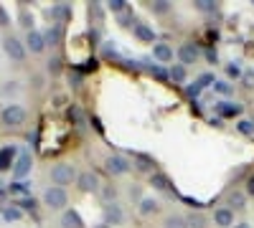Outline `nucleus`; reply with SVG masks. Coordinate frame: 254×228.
Here are the masks:
<instances>
[{
	"instance_id": "32",
	"label": "nucleus",
	"mask_w": 254,
	"mask_h": 228,
	"mask_svg": "<svg viewBox=\"0 0 254 228\" xmlns=\"http://www.w3.org/2000/svg\"><path fill=\"white\" fill-rule=\"evenodd\" d=\"M49 44H59V38H61V33H59V28H54V31H49Z\"/></svg>"
},
{
	"instance_id": "33",
	"label": "nucleus",
	"mask_w": 254,
	"mask_h": 228,
	"mask_svg": "<svg viewBox=\"0 0 254 228\" xmlns=\"http://www.w3.org/2000/svg\"><path fill=\"white\" fill-rule=\"evenodd\" d=\"M247 195H252V198H254V175H252V178H247Z\"/></svg>"
},
{
	"instance_id": "20",
	"label": "nucleus",
	"mask_w": 254,
	"mask_h": 228,
	"mask_svg": "<svg viewBox=\"0 0 254 228\" xmlns=\"http://www.w3.org/2000/svg\"><path fill=\"white\" fill-rule=\"evenodd\" d=\"M150 10L158 13V15H165L171 10V3H168V0H155V3H150Z\"/></svg>"
},
{
	"instance_id": "27",
	"label": "nucleus",
	"mask_w": 254,
	"mask_h": 228,
	"mask_svg": "<svg viewBox=\"0 0 254 228\" xmlns=\"http://www.w3.org/2000/svg\"><path fill=\"white\" fill-rule=\"evenodd\" d=\"M203 223H206V221H203V216H190V218L186 221V226H188V228H203Z\"/></svg>"
},
{
	"instance_id": "25",
	"label": "nucleus",
	"mask_w": 254,
	"mask_h": 228,
	"mask_svg": "<svg viewBox=\"0 0 254 228\" xmlns=\"http://www.w3.org/2000/svg\"><path fill=\"white\" fill-rule=\"evenodd\" d=\"M107 8H110L112 13H122V10H127L125 0H110V3H107Z\"/></svg>"
},
{
	"instance_id": "9",
	"label": "nucleus",
	"mask_w": 254,
	"mask_h": 228,
	"mask_svg": "<svg viewBox=\"0 0 254 228\" xmlns=\"http://www.w3.org/2000/svg\"><path fill=\"white\" fill-rule=\"evenodd\" d=\"M214 223L219 228H234V211L231 208H219L214 211Z\"/></svg>"
},
{
	"instance_id": "37",
	"label": "nucleus",
	"mask_w": 254,
	"mask_h": 228,
	"mask_svg": "<svg viewBox=\"0 0 254 228\" xmlns=\"http://www.w3.org/2000/svg\"><path fill=\"white\" fill-rule=\"evenodd\" d=\"M234 228H249V223H234Z\"/></svg>"
},
{
	"instance_id": "35",
	"label": "nucleus",
	"mask_w": 254,
	"mask_h": 228,
	"mask_svg": "<svg viewBox=\"0 0 254 228\" xmlns=\"http://www.w3.org/2000/svg\"><path fill=\"white\" fill-rule=\"evenodd\" d=\"M226 71H229V76H239V66H229Z\"/></svg>"
},
{
	"instance_id": "8",
	"label": "nucleus",
	"mask_w": 254,
	"mask_h": 228,
	"mask_svg": "<svg viewBox=\"0 0 254 228\" xmlns=\"http://www.w3.org/2000/svg\"><path fill=\"white\" fill-rule=\"evenodd\" d=\"M178 58H181V66H188V64H196L198 58V48L193 44H183L178 48Z\"/></svg>"
},
{
	"instance_id": "29",
	"label": "nucleus",
	"mask_w": 254,
	"mask_h": 228,
	"mask_svg": "<svg viewBox=\"0 0 254 228\" xmlns=\"http://www.w3.org/2000/svg\"><path fill=\"white\" fill-rule=\"evenodd\" d=\"M214 89H216L219 94H229V91H231V84H226V81H216Z\"/></svg>"
},
{
	"instance_id": "16",
	"label": "nucleus",
	"mask_w": 254,
	"mask_h": 228,
	"mask_svg": "<svg viewBox=\"0 0 254 228\" xmlns=\"http://www.w3.org/2000/svg\"><path fill=\"white\" fill-rule=\"evenodd\" d=\"M13 157H15V150H13V147H3V150H0V173L8 170L10 165H15Z\"/></svg>"
},
{
	"instance_id": "31",
	"label": "nucleus",
	"mask_w": 254,
	"mask_h": 228,
	"mask_svg": "<svg viewBox=\"0 0 254 228\" xmlns=\"http://www.w3.org/2000/svg\"><path fill=\"white\" fill-rule=\"evenodd\" d=\"M239 132L252 135V132H254V124H252V122H239Z\"/></svg>"
},
{
	"instance_id": "30",
	"label": "nucleus",
	"mask_w": 254,
	"mask_h": 228,
	"mask_svg": "<svg viewBox=\"0 0 254 228\" xmlns=\"http://www.w3.org/2000/svg\"><path fill=\"white\" fill-rule=\"evenodd\" d=\"M196 5H198V10H206V13H208V10H214V8H216L214 3H211V0H198V3H196Z\"/></svg>"
},
{
	"instance_id": "2",
	"label": "nucleus",
	"mask_w": 254,
	"mask_h": 228,
	"mask_svg": "<svg viewBox=\"0 0 254 228\" xmlns=\"http://www.w3.org/2000/svg\"><path fill=\"white\" fill-rule=\"evenodd\" d=\"M51 180L59 185H69L71 180H76V170H74V165H69V162H59V165H54L51 168Z\"/></svg>"
},
{
	"instance_id": "4",
	"label": "nucleus",
	"mask_w": 254,
	"mask_h": 228,
	"mask_svg": "<svg viewBox=\"0 0 254 228\" xmlns=\"http://www.w3.org/2000/svg\"><path fill=\"white\" fill-rule=\"evenodd\" d=\"M130 160H127L125 155H110L107 160H104V170H107L110 175H125L130 173Z\"/></svg>"
},
{
	"instance_id": "17",
	"label": "nucleus",
	"mask_w": 254,
	"mask_h": 228,
	"mask_svg": "<svg viewBox=\"0 0 254 228\" xmlns=\"http://www.w3.org/2000/svg\"><path fill=\"white\" fill-rule=\"evenodd\" d=\"M153 157L150 155H135V168L142 170V173H153Z\"/></svg>"
},
{
	"instance_id": "28",
	"label": "nucleus",
	"mask_w": 254,
	"mask_h": 228,
	"mask_svg": "<svg viewBox=\"0 0 254 228\" xmlns=\"http://www.w3.org/2000/svg\"><path fill=\"white\" fill-rule=\"evenodd\" d=\"M171 76H173L176 81H183V79H186V69H183V66H173V69H171Z\"/></svg>"
},
{
	"instance_id": "14",
	"label": "nucleus",
	"mask_w": 254,
	"mask_h": 228,
	"mask_svg": "<svg viewBox=\"0 0 254 228\" xmlns=\"http://www.w3.org/2000/svg\"><path fill=\"white\" fill-rule=\"evenodd\" d=\"M135 36H137L140 41H145V44H153V46H155V33H153V28H150V26H145V23H135Z\"/></svg>"
},
{
	"instance_id": "11",
	"label": "nucleus",
	"mask_w": 254,
	"mask_h": 228,
	"mask_svg": "<svg viewBox=\"0 0 254 228\" xmlns=\"http://www.w3.org/2000/svg\"><path fill=\"white\" fill-rule=\"evenodd\" d=\"M26 46L31 48V53H41L46 48V38L41 36L38 31H28V38H26Z\"/></svg>"
},
{
	"instance_id": "5",
	"label": "nucleus",
	"mask_w": 254,
	"mask_h": 228,
	"mask_svg": "<svg viewBox=\"0 0 254 228\" xmlns=\"http://www.w3.org/2000/svg\"><path fill=\"white\" fill-rule=\"evenodd\" d=\"M3 48H5V53L10 56V61H23V58H26V46L20 44L18 38H13V36H8V38L3 41Z\"/></svg>"
},
{
	"instance_id": "24",
	"label": "nucleus",
	"mask_w": 254,
	"mask_h": 228,
	"mask_svg": "<svg viewBox=\"0 0 254 228\" xmlns=\"http://www.w3.org/2000/svg\"><path fill=\"white\" fill-rule=\"evenodd\" d=\"M102 195H104V200H107V203H115L117 188H115V185H107V188H102Z\"/></svg>"
},
{
	"instance_id": "34",
	"label": "nucleus",
	"mask_w": 254,
	"mask_h": 228,
	"mask_svg": "<svg viewBox=\"0 0 254 228\" xmlns=\"http://www.w3.org/2000/svg\"><path fill=\"white\" fill-rule=\"evenodd\" d=\"M59 64H61V61H59V58H51V61H49V69H51V71H54V74H56V71H59V69H61V66H59Z\"/></svg>"
},
{
	"instance_id": "3",
	"label": "nucleus",
	"mask_w": 254,
	"mask_h": 228,
	"mask_svg": "<svg viewBox=\"0 0 254 228\" xmlns=\"http://www.w3.org/2000/svg\"><path fill=\"white\" fill-rule=\"evenodd\" d=\"M0 119H3L5 127H20L26 122V109L20 104H8L3 112H0Z\"/></svg>"
},
{
	"instance_id": "7",
	"label": "nucleus",
	"mask_w": 254,
	"mask_h": 228,
	"mask_svg": "<svg viewBox=\"0 0 254 228\" xmlns=\"http://www.w3.org/2000/svg\"><path fill=\"white\" fill-rule=\"evenodd\" d=\"M31 155L28 152H20L18 155V160H15V165H13V175L15 178H26L28 173H31Z\"/></svg>"
},
{
	"instance_id": "19",
	"label": "nucleus",
	"mask_w": 254,
	"mask_h": 228,
	"mask_svg": "<svg viewBox=\"0 0 254 228\" xmlns=\"http://www.w3.org/2000/svg\"><path fill=\"white\" fill-rule=\"evenodd\" d=\"M163 228H188V226H186V218L181 216H168L163 221Z\"/></svg>"
},
{
	"instance_id": "1",
	"label": "nucleus",
	"mask_w": 254,
	"mask_h": 228,
	"mask_svg": "<svg viewBox=\"0 0 254 228\" xmlns=\"http://www.w3.org/2000/svg\"><path fill=\"white\" fill-rule=\"evenodd\" d=\"M44 203L51 211H64V205L69 203V195H66L64 188H59V185H51V188H46V193H44Z\"/></svg>"
},
{
	"instance_id": "23",
	"label": "nucleus",
	"mask_w": 254,
	"mask_h": 228,
	"mask_svg": "<svg viewBox=\"0 0 254 228\" xmlns=\"http://www.w3.org/2000/svg\"><path fill=\"white\" fill-rule=\"evenodd\" d=\"M229 203L234 205V208H231V211H242V208H244V195H242V193H231Z\"/></svg>"
},
{
	"instance_id": "10",
	"label": "nucleus",
	"mask_w": 254,
	"mask_h": 228,
	"mask_svg": "<svg viewBox=\"0 0 254 228\" xmlns=\"http://www.w3.org/2000/svg\"><path fill=\"white\" fill-rule=\"evenodd\" d=\"M104 218H107V223H112V226H120L125 221V213H122V208L117 203H107L104 205Z\"/></svg>"
},
{
	"instance_id": "36",
	"label": "nucleus",
	"mask_w": 254,
	"mask_h": 228,
	"mask_svg": "<svg viewBox=\"0 0 254 228\" xmlns=\"http://www.w3.org/2000/svg\"><path fill=\"white\" fill-rule=\"evenodd\" d=\"M0 26H8V18H5V13H3V8H0Z\"/></svg>"
},
{
	"instance_id": "21",
	"label": "nucleus",
	"mask_w": 254,
	"mask_h": 228,
	"mask_svg": "<svg viewBox=\"0 0 254 228\" xmlns=\"http://www.w3.org/2000/svg\"><path fill=\"white\" fill-rule=\"evenodd\" d=\"M219 114H224V117H234V114H239V104H229V101H221Z\"/></svg>"
},
{
	"instance_id": "15",
	"label": "nucleus",
	"mask_w": 254,
	"mask_h": 228,
	"mask_svg": "<svg viewBox=\"0 0 254 228\" xmlns=\"http://www.w3.org/2000/svg\"><path fill=\"white\" fill-rule=\"evenodd\" d=\"M158 211H160V205H158L155 198H142V200H140V213H142V216H153V213H158Z\"/></svg>"
},
{
	"instance_id": "13",
	"label": "nucleus",
	"mask_w": 254,
	"mask_h": 228,
	"mask_svg": "<svg viewBox=\"0 0 254 228\" xmlns=\"http://www.w3.org/2000/svg\"><path fill=\"white\" fill-rule=\"evenodd\" d=\"M153 56L160 61V64H171V61H173V48L168 44H155L153 46Z\"/></svg>"
},
{
	"instance_id": "12",
	"label": "nucleus",
	"mask_w": 254,
	"mask_h": 228,
	"mask_svg": "<svg viewBox=\"0 0 254 228\" xmlns=\"http://www.w3.org/2000/svg\"><path fill=\"white\" fill-rule=\"evenodd\" d=\"M61 228H84V221H81V216L76 211H64Z\"/></svg>"
},
{
	"instance_id": "18",
	"label": "nucleus",
	"mask_w": 254,
	"mask_h": 228,
	"mask_svg": "<svg viewBox=\"0 0 254 228\" xmlns=\"http://www.w3.org/2000/svg\"><path fill=\"white\" fill-rule=\"evenodd\" d=\"M150 182H153L155 190H171V180H168L163 173H153L150 175Z\"/></svg>"
},
{
	"instance_id": "22",
	"label": "nucleus",
	"mask_w": 254,
	"mask_h": 228,
	"mask_svg": "<svg viewBox=\"0 0 254 228\" xmlns=\"http://www.w3.org/2000/svg\"><path fill=\"white\" fill-rule=\"evenodd\" d=\"M18 91H20L18 81H5V87L0 89V94H3V96H10V94H18Z\"/></svg>"
},
{
	"instance_id": "26",
	"label": "nucleus",
	"mask_w": 254,
	"mask_h": 228,
	"mask_svg": "<svg viewBox=\"0 0 254 228\" xmlns=\"http://www.w3.org/2000/svg\"><path fill=\"white\" fill-rule=\"evenodd\" d=\"M20 216H23V213H20V208H5L3 211V218L5 221H18Z\"/></svg>"
},
{
	"instance_id": "6",
	"label": "nucleus",
	"mask_w": 254,
	"mask_h": 228,
	"mask_svg": "<svg viewBox=\"0 0 254 228\" xmlns=\"http://www.w3.org/2000/svg\"><path fill=\"white\" fill-rule=\"evenodd\" d=\"M76 185H79V190L81 193H97L99 190V178L94 173H79L76 175Z\"/></svg>"
}]
</instances>
